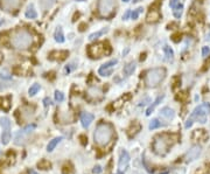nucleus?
Instances as JSON below:
<instances>
[{"label":"nucleus","instance_id":"obj_41","mask_svg":"<svg viewBox=\"0 0 210 174\" xmlns=\"http://www.w3.org/2000/svg\"><path fill=\"white\" fill-rule=\"evenodd\" d=\"M209 67H210V57H208V61H205L204 62V67L201 69L202 71H205L207 69H209Z\"/></svg>","mask_w":210,"mask_h":174},{"label":"nucleus","instance_id":"obj_35","mask_svg":"<svg viewBox=\"0 0 210 174\" xmlns=\"http://www.w3.org/2000/svg\"><path fill=\"white\" fill-rule=\"evenodd\" d=\"M52 165H50V162L47 160H41L39 162V167L42 168V169H48V168L50 167Z\"/></svg>","mask_w":210,"mask_h":174},{"label":"nucleus","instance_id":"obj_10","mask_svg":"<svg viewBox=\"0 0 210 174\" xmlns=\"http://www.w3.org/2000/svg\"><path fill=\"white\" fill-rule=\"evenodd\" d=\"M25 0H0V6L6 12H14L22 6Z\"/></svg>","mask_w":210,"mask_h":174},{"label":"nucleus","instance_id":"obj_18","mask_svg":"<svg viewBox=\"0 0 210 174\" xmlns=\"http://www.w3.org/2000/svg\"><path fill=\"white\" fill-rule=\"evenodd\" d=\"M160 117H162L166 121H173L174 117H175V112L171 107H164L160 111Z\"/></svg>","mask_w":210,"mask_h":174},{"label":"nucleus","instance_id":"obj_53","mask_svg":"<svg viewBox=\"0 0 210 174\" xmlns=\"http://www.w3.org/2000/svg\"><path fill=\"white\" fill-rule=\"evenodd\" d=\"M116 174H124V173H123V172H117Z\"/></svg>","mask_w":210,"mask_h":174},{"label":"nucleus","instance_id":"obj_44","mask_svg":"<svg viewBox=\"0 0 210 174\" xmlns=\"http://www.w3.org/2000/svg\"><path fill=\"white\" fill-rule=\"evenodd\" d=\"M92 172H93L95 174H99L100 172H102V167H100V166H95L93 169H92Z\"/></svg>","mask_w":210,"mask_h":174},{"label":"nucleus","instance_id":"obj_1","mask_svg":"<svg viewBox=\"0 0 210 174\" xmlns=\"http://www.w3.org/2000/svg\"><path fill=\"white\" fill-rule=\"evenodd\" d=\"M11 43L16 49H27L33 43L32 34L24 28L16 29L11 36Z\"/></svg>","mask_w":210,"mask_h":174},{"label":"nucleus","instance_id":"obj_22","mask_svg":"<svg viewBox=\"0 0 210 174\" xmlns=\"http://www.w3.org/2000/svg\"><path fill=\"white\" fill-rule=\"evenodd\" d=\"M164 98H165V95H161V96H159L157 100L153 102V104H152L151 107L147 109V111H146V114H147V116H150V114H151L152 112L154 111V109H155V107H157L158 105H159V104L161 103V100H164Z\"/></svg>","mask_w":210,"mask_h":174},{"label":"nucleus","instance_id":"obj_38","mask_svg":"<svg viewBox=\"0 0 210 174\" xmlns=\"http://www.w3.org/2000/svg\"><path fill=\"white\" fill-rule=\"evenodd\" d=\"M172 40L174 41L175 43H177V42H180V41H181V34H180V33L174 34V35L172 36Z\"/></svg>","mask_w":210,"mask_h":174},{"label":"nucleus","instance_id":"obj_43","mask_svg":"<svg viewBox=\"0 0 210 174\" xmlns=\"http://www.w3.org/2000/svg\"><path fill=\"white\" fill-rule=\"evenodd\" d=\"M50 104H52V100H50V98H49V97H46V98L43 100V105H45V107H49Z\"/></svg>","mask_w":210,"mask_h":174},{"label":"nucleus","instance_id":"obj_26","mask_svg":"<svg viewBox=\"0 0 210 174\" xmlns=\"http://www.w3.org/2000/svg\"><path fill=\"white\" fill-rule=\"evenodd\" d=\"M164 53H165V56L166 59L168 61H173L174 60V52L169 46H165L164 47Z\"/></svg>","mask_w":210,"mask_h":174},{"label":"nucleus","instance_id":"obj_15","mask_svg":"<svg viewBox=\"0 0 210 174\" xmlns=\"http://www.w3.org/2000/svg\"><path fill=\"white\" fill-rule=\"evenodd\" d=\"M69 55V52L68 50H55V52H52L49 54V59L52 61H64L68 57Z\"/></svg>","mask_w":210,"mask_h":174},{"label":"nucleus","instance_id":"obj_48","mask_svg":"<svg viewBox=\"0 0 210 174\" xmlns=\"http://www.w3.org/2000/svg\"><path fill=\"white\" fill-rule=\"evenodd\" d=\"M28 174H39L38 172H35L34 169H28Z\"/></svg>","mask_w":210,"mask_h":174},{"label":"nucleus","instance_id":"obj_17","mask_svg":"<svg viewBox=\"0 0 210 174\" xmlns=\"http://www.w3.org/2000/svg\"><path fill=\"white\" fill-rule=\"evenodd\" d=\"M92 121H93V114H92L83 112V114H81V123H82V126L84 127V129H88V127L90 126V124H91Z\"/></svg>","mask_w":210,"mask_h":174},{"label":"nucleus","instance_id":"obj_7","mask_svg":"<svg viewBox=\"0 0 210 174\" xmlns=\"http://www.w3.org/2000/svg\"><path fill=\"white\" fill-rule=\"evenodd\" d=\"M105 48H106V42L105 43H103V42H97V43H93L91 46H89V48H88V54L91 56L92 59H99L104 54L107 55Z\"/></svg>","mask_w":210,"mask_h":174},{"label":"nucleus","instance_id":"obj_16","mask_svg":"<svg viewBox=\"0 0 210 174\" xmlns=\"http://www.w3.org/2000/svg\"><path fill=\"white\" fill-rule=\"evenodd\" d=\"M88 97L93 100H99L103 98V92L98 87H91L88 90Z\"/></svg>","mask_w":210,"mask_h":174},{"label":"nucleus","instance_id":"obj_49","mask_svg":"<svg viewBox=\"0 0 210 174\" xmlns=\"http://www.w3.org/2000/svg\"><path fill=\"white\" fill-rule=\"evenodd\" d=\"M145 59H146V53L141 54V56H140V61H144Z\"/></svg>","mask_w":210,"mask_h":174},{"label":"nucleus","instance_id":"obj_51","mask_svg":"<svg viewBox=\"0 0 210 174\" xmlns=\"http://www.w3.org/2000/svg\"><path fill=\"white\" fill-rule=\"evenodd\" d=\"M127 53H129V48H127V49H126V50H125V52H124V53H123V54H124V55H125V54H127Z\"/></svg>","mask_w":210,"mask_h":174},{"label":"nucleus","instance_id":"obj_50","mask_svg":"<svg viewBox=\"0 0 210 174\" xmlns=\"http://www.w3.org/2000/svg\"><path fill=\"white\" fill-rule=\"evenodd\" d=\"M139 1H141V0H133V4H138Z\"/></svg>","mask_w":210,"mask_h":174},{"label":"nucleus","instance_id":"obj_24","mask_svg":"<svg viewBox=\"0 0 210 174\" xmlns=\"http://www.w3.org/2000/svg\"><path fill=\"white\" fill-rule=\"evenodd\" d=\"M62 139H63V137H56V138H54L52 140L49 141V144L47 145V151H48V152H52V150L57 146V144H59Z\"/></svg>","mask_w":210,"mask_h":174},{"label":"nucleus","instance_id":"obj_52","mask_svg":"<svg viewBox=\"0 0 210 174\" xmlns=\"http://www.w3.org/2000/svg\"><path fill=\"white\" fill-rule=\"evenodd\" d=\"M2 24H4V20H2V19H0V26H1Z\"/></svg>","mask_w":210,"mask_h":174},{"label":"nucleus","instance_id":"obj_6","mask_svg":"<svg viewBox=\"0 0 210 174\" xmlns=\"http://www.w3.org/2000/svg\"><path fill=\"white\" fill-rule=\"evenodd\" d=\"M116 6V0H99L98 12L102 16H110Z\"/></svg>","mask_w":210,"mask_h":174},{"label":"nucleus","instance_id":"obj_39","mask_svg":"<svg viewBox=\"0 0 210 174\" xmlns=\"http://www.w3.org/2000/svg\"><path fill=\"white\" fill-rule=\"evenodd\" d=\"M202 55H203L204 57L209 56V55H210V48H209V47H207V46L202 48Z\"/></svg>","mask_w":210,"mask_h":174},{"label":"nucleus","instance_id":"obj_47","mask_svg":"<svg viewBox=\"0 0 210 174\" xmlns=\"http://www.w3.org/2000/svg\"><path fill=\"white\" fill-rule=\"evenodd\" d=\"M81 28H79V31H81V32H83V31H84V29H85V28H84V27H86V25L85 24H82V25H81Z\"/></svg>","mask_w":210,"mask_h":174},{"label":"nucleus","instance_id":"obj_55","mask_svg":"<svg viewBox=\"0 0 210 174\" xmlns=\"http://www.w3.org/2000/svg\"><path fill=\"white\" fill-rule=\"evenodd\" d=\"M209 36H210V33H209Z\"/></svg>","mask_w":210,"mask_h":174},{"label":"nucleus","instance_id":"obj_9","mask_svg":"<svg viewBox=\"0 0 210 174\" xmlns=\"http://www.w3.org/2000/svg\"><path fill=\"white\" fill-rule=\"evenodd\" d=\"M0 125L2 126L4 131L1 133V141L4 145H7L11 140V121L7 117L0 118Z\"/></svg>","mask_w":210,"mask_h":174},{"label":"nucleus","instance_id":"obj_23","mask_svg":"<svg viewBox=\"0 0 210 174\" xmlns=\"http://www.w3.org/2000/svg\"><path fill=\"white\" fill-rule=\"evenodd\" d=\"M21 114L24 119H28L29 117H32L34 114V109L31 107H25L21 109Z\"/></svg>","mask_w":210,"mask_h":174},{"label":"nucleus","instance_id":"obj_45","mask_svg":"<svg viewBox=\"0 0 210 174\" xmlns=\"http://www.w3.org/2000/svg\"><path fill=\"white\" fill-rule=\"evenodd\" d=\"M177 100H184V98H187V92H180V95H177L176 96Z\"/></svg>","mask_w":210,"mask_h":174},{"label":"nucleus","instance_id":"obj_11","mask_svg":"<svg viewBox=\"0 0 210 174\" xmlns=\"http://www.w3.org/2000/svg\"><path fill=\"white\" fill-rule=\"evenodd\" d=\"M160 5V2H155L151 5L150 7V12L147 13V16H146V21L150 22V24H154L157 22L159 19H160V12H159V8L157 6Z\"/></svg>","mask_w":210,"mask_h":174},{"label":"nucleus","instance_id":"obj_34","mask_svg":"<svg viewBox=\"0 0 210 174\" xmlns=\"http://www.w3.org/2000/svg\"><path fill=\"white\" fill-rule=\"evenodd\" d=\"M55 100L56 102H59V103H61V102H63L64 100V95H63V92H61V91H55Z\"/></svg>","mask_w":210,"mask_h":174},{"label":"nucleus","instance_id":"obj_42","mask_svg":"<svg viewBox=\"0 0 210 174\" xmlns=\"http://www.w3.org/2000/svg\"><path fill=\"white\" fill-rule=\"evenodd\" d=\"M179 4H180V0H171V2H169V5H171L172 8L176 7Z\"/></svg>","mask_w":210,"mask_h":174},{"label":"nucleus","instance_id":"obj_4","mask_svg":"<svg viewBox=\"0 0 210 174\" xmlns=\"http://www.w3.org/2000/svg\"><path fill=\"white\" fill-rule=\"evenodd\" d=\"M173 145V140H172L171 136L168 134H159L154 138L153 141V150L154 152L159 155H166L168 153L169 148Z\"/></svg>","mask_w":210,"mask_h":174},{"label":"nucleus","instance_id":"obj_8","mask_svg":"<svg viewBox=\"0 0 210 174\" xmlns=\"http://www.w3.org/2000/svg\"><path fill=\"white\" fill-rule=\"evenodd\" d=\"M35 127H36L35 124H31V125L25 126L22 130H20L19 132L16 133V136H15V144L16 145H24L27 141V139H28L29 134L35 130Z\"/></svg>","mask_w":210,"mask_h":174},{"label":"nucleus","instance_id":"obj_28","mask_svg":"<svg viewBox=\"0 0 210 174\" xmlns=\"http://www.w3.org/2000/svg\"><path fill=\"white\" fill-rule=\"evenodd\" d=\"M109 32V28H103V29H100V31H98V32H95V33H92L89 35V40H95V39H97V38H99V36H102L103 34L107 33Z\"/></svg>","mask_w":210,"mask_h":174},{"label":"nucleus","instance_id":"obj_21","mask_svg":"<svg viewBox=\"0 0 210 174\" xmlns=\"http://www.w3.org/2000/svg\"><path fill=\"white\" fill-rule=\"evenodd\" d=\"M25 15H26L27 19H36L38 18V12L36 9L34 8V5H29L27 7L26 12H25Z\"/></svg>","mask_w":210,"mask_h":174},{"label":"nucleus","instance_id":"obj_46","mask_svg":"<svg viewBox=\"0 0 210 174\" xmlns=\"http://www.w3.org/2000/svg\"><path fill=\"white\" fill-rule=\"evenodd\" d=\"M130 15H131V11H130V9H127V11L124 13V15H123V20H127Z\"/></svg>","mask_w":210,"mask_h":174},{"label":"nucleus","instance_id":"obj_3","mask_svg":"<svg viewBox=\"0 0 210 174\" xmlns=\"http://www.w3.org/2000/svg\"><path fill=\"white\" fill-rule=\"evenodd\" d=\"M112 137H113V129L107 123L99 124L98 126L96 127L95 133H93L95 143L100 145V146H104L106 144H109V141L111 140Z\"/></svg>","mask_w":210,"mask_h":174},{"label":"nucleus","instance_id":"obj_37","mask_svg":"<svg viewBox=\"0 0 210 174\" xmlns=\"http://www.w3.org/2000/svg\"><path fill=\"white\" fill-rule=\"evenodd\" d=\"M173 82H174V84H173V89L175 90L176 88L180 87V84H181V78H180L179 76H176V77H174V78H173Z\"/></svg>","mask_w":210,"mask_h":174},{"label":"nucleus","instance_id":"obj_5","mask_svg":"<svg viewBox=\"0 0 210 174\" xmlns=\"http://www.w3.org/2000/svg\"><path fill=\"white\" fill-rule=\"evenodd\" d=\"M166 77V69L165 68H154L146 73L145 83L148 88L158 87Z\"/></svg>","mask_w":210,"mask_h":174},{"label":"nucleus","instance_id":"obj_14","mask_svg":"<svg viewBox=\"0 0 210 174\" xmlns=\"http://www.w3.org/2000/svg\"><path fill=\"white\" fill-rule=\"evenodd\" d=\"M129 162H130V154L127 153V151L121 150L120 151V155H119V162H118V167L119 169H126V167L129 166Z\"/></svg>","mask_w":210,"mask_h":174},{"label":"nucleus","instance_id":"obj_36","mask_svg":"<svg viewBox=\"0 0 210 174\" xmlns=\"http://www.w3.org/2000/svg\"><path fill=\"white\" fill-rule=\"evenodd\" d=\"M76 68V63L75 62H72V63H69L68 66H66V68H64V71H66V74H69L71 70H74Z\"/></svg>","mask_w":210,"mask_h":174},{"label":"nucleus","instance_id":"obj_25","mask_svg":"<svg viewBox=\"0 0 210 174\" xmlns=\"http://www.w3.org/2000/svg\"><path fill=\"white\" fill-rule=\"evenodd\" d=\"M54 2H55V0H40V6L43 11H47V9L52 8Z\"/></svg>","mask_w":210,"mask_h":174},{"label":"nucleus","instance_id":"obj_13","mask_svg":"<svg viewBox=\"0 0 210 174\" xmlns=\"http://www.w3.org/2000/svg\"><path fill=\"white\" fill-rule=\"evenodd\" d=\"M117 63H118V60H117V59H114V60H111V61H109V62H106V63H104V64L98 69V74L102 75V76H110V75H112V73H113V67H114Z\"/></svg>","mask_w":210,"mask_h":174},{"label":"nucleus","instance_id":"obj_33","mask_svg":"<svg viewBox=\"0 0 210 174\" xmlns=\"http://www.w3.org/2000/svg\"><path fill=\"white\" fill-rule=\"evenodd\" d=\"M143 12V8L141 7H139V8H137V9H134L133 12H131V19H133V20H137L139 16V14Z\"/></svg>","mask_w":210,"mask_h":174},{"label":"nucleus","instance_id":"obj_32","mask_svg":"<svg viewBox=\"0 0 210 174\" xmlns=\"http://www.w3.org/2000/svg\"><path fill=\"white\" fill-rule=\"evenodd\" d=\"M9 100H11V97H2V98H1V103H0V105L4 107L5 110H8L9 107H11Z\"/></svg>","mask_w":210,"mask_h":174},{"label":"nucleus","instance_id":"obj_20","mask_svg":"<svg viewBox=\"0 0 210 174\" xmlns=\"http://www.w3.org/2000/svg\"><path fill=\"white\" fill-rule=\"evenodd\" d=\"M54 38H55V41L59 42V43H63L66 39H64V34H63V29L62 27H56L55 29V33H54Z\"/></svg>","mask_w":210,"mask_h":174},{"label":"nucleus","instance_id":"obj_2","mask_svg":"<svg viewBox=\"0 0 210 174\" xmlns=\"http://www.w3.org/2000/svg\"><path fill=\"white\" fill-rule=\"evenodd\" d=\"M210 114V104L209 103H203L201 105L196 107L191 114L189 116V118L187 119L186 124H184V127L186 129H189V127L193 125L194 121H198L201 124H204L207 123V119H208V116Z\"/></svg>","mask_w":210,"mask_h":174},{"label":"nucleus","instance_id":"obj_27","mask_svg":"<svg viewBox=\"0 0 210 174\" xmlns=\"http://www.w3.org/2000/svg\"><path fill=\"white\" fill-rule=\"evenodd\" d=\"M139 130H140V124H139L138 121H133V124H132L131 127L129 129L127 133H129V136H130V137H132V134L134 136V134L138 132Z\"/></svg>","mask_w":210,"mask_h":174},{"label":"nucleus","instance_id":"obj_31","mask_svg":"<svg viewBox=\"0 0 210 174\" xmlns=\"http://www.w3.org/2000/svg\"><path fill=\"white\" fill-rule=\"evenodd\" d=\"M40 84L39 83H34L32 87L29 88V90H28V94H29V96H35V95L39 92L40 90Z\"/></svg>","mask_w":210,"mask_h":174},{"label":"nucleus","instance_id":"obj_30","mask_svg":"<svg viewBox=\"0 0 210 174\" xmlns=\"http://www.w3.org/2000/svg\"><path fill=\"white\" fill-rule=\"evenodd\" d=\"M182 12H183V6H182V4H179L176 7L173 8V14H174V16H175L176 19H180V18H181Z\"/></svg>","mask_w":210,"mask_h":174},{"label":"nucleus","instance_id":"obj_12","mask_svg":"<svg viewBox=\"0 0 210 174\" xmlns=\"http://www.w3.org/2000/svg\"><path fill=\"white\" fill-rule=\"evenodd\" d=\"M201 153H202V147L200 145H195V146H193L186 153V155H184V161L186 162H191V161L196 160L197 158L201 155Z\"/></svg>","mask_w":210,"mask_h":174},{"label":"nucleus","instance_id":"obj_40","mask_svg":"<svg viewBox=\"0 0 210 174\" xmlns=\"http://www.w3.org/2000/svg\"><path fill=\"white\" fill-rule=\"evenodd\" d=\"M151 102V100H150V97H145L144 100H141L140 102H139V107H144V105H146L147 103H150Z\"/></svg>","mask_w":210,"mask_h":174},{"label":"nucleus","instance_id":"obj_19","mask_svg":"<svg viewBox=\"0 0 210 174\" xmlns=\"http://www.w3.org/2000/svg\"><path fill=\"white\" fill-rule=\"evenodd\" d=\"M136 68H137V62H136V61L129 62V63L124 67V69H123V74H124L125 77L131 76V75L133 74V71L136 70Z\"/></svg>","mask_w":210,"mask_h":174},{"label":"nucleus","instance_id":"obj_29","mask_svg":"<svg viewBox=\"0 0 210 174\" xmlns=\"http://www.w3.org/2000/svg\"><path fill=\"white\" fill-rule=\"evenodd\" d=\"M166 124H162L161 121H159V119H152L151 123H150V125H148V129L150 130H155V129H159V127H161V126H165Z\"/></svg>","mask_w":210,"mask_h":174},{"label":"nucleus","instance_id":"obj_54","mask_svg":"<svg viewBox=\"0 0 210 174\" xmlns=\"http://www.w3.org/2000/svg\"><path fill=\"white\" fill-rule=\"evenodd\" d=\"M123 1H124V2H129V1H130V0H123Z\"/></svg>","mask_w":210,"mask_h":174}]
</instances>
